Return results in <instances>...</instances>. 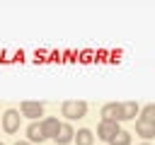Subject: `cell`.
Returning <instances> with one entry per match:
<instances>
[{
	"instance_id": "6da1fadb",
	"label": "cell",
	"mask_w": 155,
	"mask_h": 145,
	"mask_svg": "<svg viewBox=\"0 0 155 145\" xmlns=\"http://www.w3.org/2000/svg\"><path fill=\"white\" fill-rule=\"evenodd\" d=\"M61 114L68 118V123L78 121V118H85L87 116V102H82V99H65L61 104Z\"/></svg>"
},
{
	"instance_id": "7a4b0ae2",
	"label": "cell",
	"mask_w": 155,
	"mask_h": 145,
	"mask_svg": "<svg viewBox=\"0 0 155 145\" xmlns=\"http://www.w3.org/2000/svg\"><path fill=\"white\" fill-rule=\"evenodd\" d=\"M19 121H22V116H19L17 109H7V111L0 116V126H2V130L10 133V135L19 130Z\"/></svg>"
},
{
	"instance_id": "3957f363",
	"label": "cell",
	"mask_w": 155,
	"mask_h": 145,
	"mask_svg": "<svg viewBox=\"0 0 155 145\" xmlns=\"http://www.w3.org/2000/svg\"><path fill=\"white\" fill-rule=\"evenodd\" d=\"M19 111H22V116H27L29 121H36L39 116H44V104H41V102L24 99V102L19 104Z\"/></svg>"
},
{
	"instance_id": "277c9868",
	"label": "cell",
	"mask_w": 155,
	"mask_h": 145,
	"mask_svg": "<svg viewBox=\"0 0 155 145\" xmlns=\"http://www.w3.org/2000/svg\"><path fill=\"white\" fill-rule=\"evenodd\" d=\"M119 130H121V126H119L116 121H99V126H97V138L104 140V143H109Z\"/></svg>"
},
{
	"instance_id": "5b68a950",
	"label": "cell",
	"mask_w": 155,
	"mask_h": 145,
	"mask_svg": "<svg viewBox=\"0 0 155 145\" xmlns=\"http://www.w3.org/2000/svg\"><path fill=\"white\" fill-rule=\"evenodd\" d=\"M73 138H75V128L65 121V123L58 126V130H56V135H53V143H56V145H68V143H73Z\"/></svg>"
},
{
	"instance_id": "8992f818",
	"label": "cell",
	"mask_w": 155,
	"mask_h": 145,
	"mask_svg": "<svg viewBox=\"0 0 155 145\" xmlns=\"http://www.w3.org/2000/svg\"><path fill=\"white\" fill-rule=\"evenodd\" d=\"M102 121H116L121 123V102H109L102 106Z\"/></svg>"
},
{
	"instance_id": "52a82bcc",
	"label": "cell",
	"mask_w": 155,
	"mask_h": 145,
	"mask_svg": "<svg viewBox=\"0 0 155 145\" xmlns=\"http://www.w3.org/2000/svg\"><path fill=\"white\" fill-rule=\"evenodd\" d=\"M46 135H44V128H41V121H31L27 126V143L36 145V143H44Z\"/></svg>"
},
{
	"instance_id": "ba28073f",
	"label": "cell",
	"mask_w": 155,
	"mask_h": 145,
	"mask_svg": "<svg viewBox=\"0 0 155 145\" xmlns=\"http://www.w3.org/2000/svg\"><path fill=\"white\" fill-rule=\"evenodd\" d=\"M140 114L138 102H121V121H133Z\"/></svg>"
},
{
	"instance_id": "9c48e42d",
	"label": "cell",
	"mask_w": 155,
	"mask_h": 145,
	"mask_svg": "<svg viewBox=\"0 0 155 145\" xmlns=\"http://www.w3.org/2000/svg\"><path fill=\"white\" fill-rule=\"evenodd\" d=\"M136 135H140V138L148 143L150 138H155V126H153V123H148V121L136 118Z\"/></svg>"
},
{
	"instance_id": "30bf717a",
	"label": "cell",
	"mask_w": 155,
	"mask_h": 145,
	"mask_svg": "<svg viewBox=\"0 0 155 145\" xmlns=\"http://www.w3.org/2000/svg\"><path fill=\"white\" fill-rule=\"evenodd\" d=\"M73 143H75V145H94V133H92L90 128H78Z\"/></svg>"
},
{
	"instance_id": "8fae6325",
	"label": "cell",
	"mask_w": 155,
	"mask_h": 145,
	"mask_svg": "<svg viewBox=\"0 0 155 145\" xmlns=\"http://www.w3.org/2000/svg\"><path fill=\"white\" fill-rule=\"evenodd\" d=\"M58 126H61V121H58L56 116H46V118H41V128H44V135H46V138H53L56 130H58Z\"/></svg>"
},
{
	"instance_id": "7c38bea8",
	"label": "cell",
	"mask_w": 155,
	"mask_h": 145,
	"mask_svg": "<svg viewBox=\"0 0 155 145\" xmlns=\"http://www.w3.org/2000/svg\"><path fill=\"white\" fill-rule=\"evenodd\" d=\"M138 118H140V121H148V123H153V126H155V104H145V106L140 109Z\"/></svg>"
},
{
	"instance_id": "4fadbf2b",
	"label": "cell",
	"mask_w": 155,
	"mask_h": 145,
	"mask_svg": "<svg viewBox=\"0 0 155 145\" xmlns=\"http://www.w3.org/2000/svg\"><path fill=\"white\" fill-rule=\"evenodd\" d=\"M131 140H133V138H131L128 130H119V133L109 140V145H131Z\"/></svg>"
},
{
	"instance_id": "5bb4252c",
	"label": "cell",
	"mask_w": 155,
	"mask_h": 145,
	"mask_svg": "<svg viewBox=\"0 0 155 145\" xmlns=\"http://www.w3.org/2000/svg\"><path fill=\"white\" fill-rule=\"evenodd\" d=\"M15 145H31V143H27V140H17Z\"/></svg>"
},
{
	"instance_id": "9a60e30c",
	"label": "cell",
	"mask_w": 155,
	"mask_h": 145,
	"mask_svg": "<svg viewBox=\"0 0 155 145\" xmlns=\"http://www.w3.org/2000/svg\"><path fill=\"white\" fill-rule=\"evenodd\" d=\"M140 145H150V143H140Z\"/></svg>"
},
{
	"instance_id": "2e32d148",
	"label": "cell",
	"mask_w": 155,
	"mask_h": 145,
	"mask_svg": "<svg viewBox=\"0 0 155 145\" xmlns=\"http://www.w3.org/2000/svg\"><path fill=\"white\" fill-rule=\"evenodd\" d=\"M0 145H5V143H0Z\"/></svg>"
}]
</instances>
